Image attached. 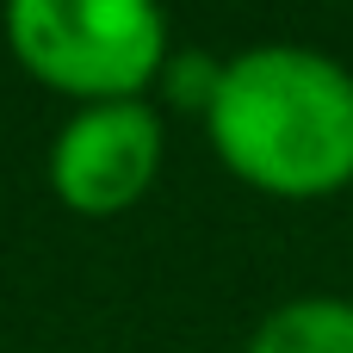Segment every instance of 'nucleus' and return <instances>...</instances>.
<instances>
[{"mask_svg":"<svg viewBox=\"0 0 353 353\" xmlns=\"http://www.w3.org/2000/svg\"><path fill=\"white\" fill-rule=\"evenodd\" d=\"M205 130L254 192L329 199L353 180V74L310 43H254L223 62Z\"/></svg>","mask_w":353,"mask_h":353,"instance_id":"f257e3e1","label":"nucleus"},{"mask_svg":"<svg viewBox=\"0 0 353 353\" xmlns=\"http://www.w3.org/2000/svg\"><path fill=\"white\" fill-rule=\"evenodd\" d=\"M6 43L31 81L81 105L143 99L174 56L168 12L149 0H12Z\"/></svg>","mask_w":353,"mask_h":353,"instance_id":"f03ea898","label":"nucleus"},{"mask_svg":"<svg viewBox=\"0 0 353 353\" xmlns=\"http://www.w3.org/2000/svg\"><path fill=\"white\" fill-rule=\"evenodd\" d=\"M161 174V118L149 99L81 105L50 143V192L74 217L130 211Z\"/></svg>","mask_w":353,"mask_h":353,"instance_id":"7ed1b4c3","label":"nucleus"},{"mask_svg":"<svg viewBox=\"0 0 353 353\" xmlns=\"http://www.w3.org/2000/svg\"><path fill=\"white\" fill-rule=\"evenodd\" d=\"M248 353H353V298H292L279 304Z\"/></svg>","mask_w":353,"mask_h":353,"instance_id":"20e7f679","label":"nucleus"},{"mask_svg":"<svg viewBox=\"0 0 353 353\" xmlns=\"http://www.w3.org/2000/svg\"><path fill=\"white\" fill-rule=\"evenodd\" d=\"M217 87H223V62L217 56H199V50H174L168 56V68H161V93L180 105V112H211V99H217Z\"/></svg>","mask_w":353,"mask_h":353,"instance_id":"39448f33","label":"nucleus"}]
</instances>
